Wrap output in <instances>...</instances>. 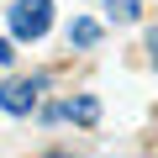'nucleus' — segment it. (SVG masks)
Segmentation results:
<instances>
[{
    "label": "nucleus",
    "mask_w": 158,
    "mask_h": 158,
    "mask_svg": "<svg viewBox=\"0 0 158 158\" xmlns=\"http://www.w3.org/2000/svg\"><path fill=\"white\" fill-rule=\"evenodd\" d=\"M48 27H53V0H16V6H11V32L21 42L48 37Z\"/></svg>",
    "instance_id": "1"
},
{
    "label": "nucleus",
    "mask_w": 158,
    "mask_h": 158,
    "mask_svg": "<svg viewBox=\"0 0 158 158\" xmlns=\"http://www.w3.org/2000/svg\"><path fill=\"white\" fill-rule=\"evenodd\" d=\"M48 90V74H32V79H6L0 85V111H11V116H27L37 106V95Z\"/></svg>",
    "instance_id": "2"
},
{
    "label": "nucleus",
    "mask_w": 158,
    "mask_h": 158,
    "mask_svg": "<svg viewBox=\"0 0 158 158\" xmlns=\"http://www.w3.org/2000/svg\"><path fill=\"white\" fill-rule=\"evenodd\" d=\"M48 116H53V121H58V116H69V121H79V127H95V121H100V100H95V95H74V100L53 106Z\"/></svg>",
    "instance_id": "3"
},
{
    "label": "nucleus",
    "mask_w": 158,
    "mask_h": 158,
    "mask_svg": "<svg viewBox=\"0 0 158 158\" xmlns=\"http://www.w3.org/2000/svg\"><path fill=\"white\" fill-rule=\"evenodd\" d=\"M69 42H74V48H95V42H100V27H95L90 16H79V21L69 27Z\"/></svg>",
    "instance_id": "4"
},
{
    "label": "nucleus",
    "mask_w": 158,
    "mask_h": 158,
    "mask_svg": "<svg viewBox=\"0 0 158 158\" xmlns=\"http://www.w3.org/2000/svg\"><path fill=\"white\" fill-rule=\"evenodd\" d=\"M111 21H137V0H106Z\"/></svg>",
    "instance_id": "5"
},
{
    "label": "nucleus",
    "mask_w": 158,
    "mask_h": 158,
    "mask_svg": "<svg viewBox=\"0 0 158 158\" xmlns=\"http://www.w3.org/2000/svg\"><path fill=\"white\" fill-rule=\"evenodd\" d=\"M148 53H153V63H158V32H148Z\"/></svg>",
    "instance_id": "6"
},
{
    "label": "nucleus",
    "mask_w": 158,
    "mask_h": 158,
    "mask_svg": "<svg viewBox=\"0 0 158 158\" xmlns=\"http://www.w3.org/2000/svg\"><path fill=\"white\" fill-rule=\"evenodd\" d=\"M0 63H11V42H0Z\"/></svg>",
    "instance_id": "7"
}]
</instances>
